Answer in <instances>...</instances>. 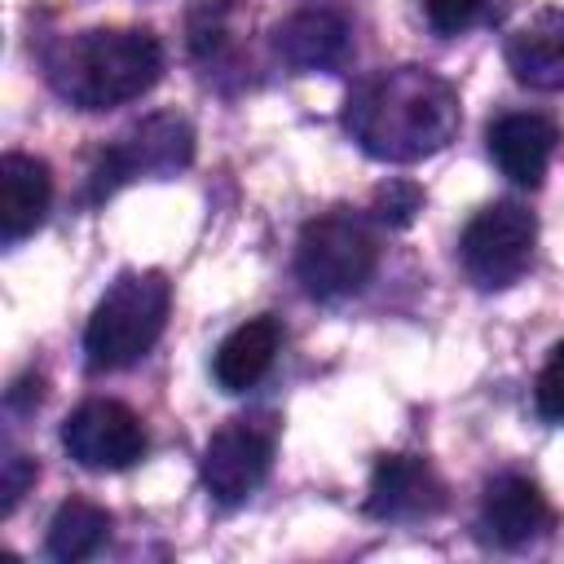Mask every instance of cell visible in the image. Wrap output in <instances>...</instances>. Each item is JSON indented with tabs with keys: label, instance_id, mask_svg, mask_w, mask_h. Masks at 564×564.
<instances>
[{
	"label": "cell",
	"instance_id": "cell-1",
	"mask_svg": "<svg viewBox=\"0 0 564 564\" xmlns=\"http://www.w3.org/2000/svg\"><path fill=\"white\" fill-rule=\"evenodd\" d=\"M463 110L449 79L427 66H388L352 84L344 101L348 137L379 163H419L458 137Z\"/></svg>",
	"mask_w": 564,
	"mask_h": 564
},
{
	"label": "cell",
	"instance_id": "cell-2",
	"mask_svg": "<svg viewBox=\"0 0 564 564\" xmlns=\"http://www.w3.org/2000/svg\"><path fill=\"white\" fill-rule=\"evenodd\" d=\"M163 75V48L141 26H93L62 35L44 53L48 88L75 110H110L150 93Z\"/></svg>",
	"mask_w": 564,
	"mask_h": 564
},
{
	"label": "cell",
	"instance_id": "cell-3",
	"mask_svg": "<svg viewBox=\"0 0 564 564\" xmlns=\"http://www.w3.org/2000/svg\"><path fill=\"white\" fill-rule=\"evenodd\" d=\"M172 308V286L159 269L119 273L97 300L84 326V366L93 375L137 366L163 335Z\"/></svg>",
	"mask_w": 564,
	"mask_h": 564
},
{
	"label": "cell",
	"instance_id": "cell-4",
	"mask_svg": "<svg viewBox=\"0 0 564 564\" xmlns=\"http://www.w3.org/2000/svg\"><path fill=\"white\" fill-rule=\"evenodd\" d=\"M379 264V242L366 225V216L352 212H326L300 229L295 242V278L313 300H344L357 295Z\"/></svg>",
	"mask_w": 564,
	"mask_h": 564
},
{
	"label": "cell",
	"instance_id": "cell-5",
	"mask_svg": "<svg viewBox=\"0 0 564 564\" xmlns=\"http://www.w3.org/2000/svg\"><path fill=\"white\" fill-rule=\"evenodd\" d=\"M194 159V128L189 119L159 110L137 119L128 132L115 137V145L101 150L97 167L88 172V203H106L128 181H167L185 172Z\"/></svg>",
	"mask_w": 564,
	"mask_h": 564
},
{
	"label": "cell",
	"instance_id": "cell-6",
	"mask_svg": "<svg viewBox=\"0 0 564 564\" xmlns=\"http://www.w3.org/2000/svg\"><path fill=\"white\" fill-rule=\"evenodd\" d=\"M533 242H538L533 212L511 198H498L467 220V229L458 238V260L480 291H502V286L520 282V273L529 269Z\"/></svg>",
	"mask_w": 564,
	"mask_h": 564
},
{
	"label": "cell",
	"instance_id": "cell-7",
	"mask_svg": "<svg viewBox=\"0 0 564 564\" xmlns=\"http://www.w3.org/2000/svg\"><path fill=\"white\" fill-rule=\"evenodd\" d=\"M273 449H278V419L273 414H242L229 419L203 449V489L220 502V507H238L247 502L269 467H273Z\"/></svg>",
	"mask_w": 564,
	"mask_h": 564
},
{
	"label": "cell",
	"instance_id": "cell-8",
	"mask_svg": "<svg viewBox=\"0 0 564 564\" xmlns=\"http://www.w3.org/2000/svg\"><path fill=\"white\" fill-rule=\"evenodd\" d=\"M62 445L66 454L88 467V471H123L137 458H145V427L141 419L110 397L84 401L66 423H62Z\"/></svg>",
	"mask_w": 564,
	"mask_h": 564
},
{
	"label": "cell",
	"instance_id": "cell-9",
	"mask_svg": "<svg viewBox=\"0 0 564 564\" xmlns=\"http://www.w3.org/2000/svg\"><path fill=\"white\" fill-rule=\"evenodd\" d=\"M273 48L295 70H339L352 57V22L335 4H308L278 22Z\"/></svg>",
	"mask_w": 564,
	"mask_h": 564
},
{
	"label": "cell",
	"instance_id": "cell-10",
	"mask_svg": "<svg viewBox=\"0 0 564 564\" xmlns=\"http://www.w3.org/2000/svg\"><path fill=\"white\" fill-rule=\"evenodd\" d=\"M445 485L419 454H383L370 471L366 516L375 520H423L441 511Z\"/></svg>",
	"mask_w": 564,
	"mask_h": 564
},
{
	"label": "cell",
	"instance_id": "cell-11",
	"mask_svg": "<svg viewBox=\"0 0 564 564\" xmlns=\"http://www.w3.org/2000/svg\"><path fill=\"white\" fill-rule=\"evenodd\" d=\"M546 529H551V507H546V494L529 476L502 471V476H494L485 485V498H480V533L494 546L516 551V546L538 542Z\"/></svg>",
	"mask_w": 564,
	"mask_h": 564
},
{
	"label": "cell",
	"instance_id": "cell-12",
	"mask_svg": "<svg viewBox=\"0 0 564 564\" xmlns=\"http://www.w3.org/2000/svg\"><path fill=\"white\" fill-rule=\"evenodd\" d=\"M555 145H560V128L546 115L516 110L489 123V159L511 185H524V189L542 185Z\"/></svg>",
	"mask_w": 564,
	"mask_h": 564
},
{
	"label": "cell",
	"instance_id": "cell-13",
	"mask_svg": "<svg viewBox=\"0 0 564 564\" xmlns=\"http://www.w3.org/2000/svg\"><path fill=\"white\" fill-rule=\"evenodd\" d=\"M53 203V172L44 159L9 150L0 159V242L18 247L26 234L44 225V212Z\"/></svg>",
	"mask_w": 564,
	"mask_h": 564
},
{
	"label": "cell",
	"instance_id": "cell-14",
	"mask_svg": "<svg viewBox=\"0 0 564 564\" xmlns=\"http://www.w3.org/2000/svg\"><path fill=\"white\" fill-rule=\"evenodd\" d=\"M507 66L520 84L560 93L564 88V9H546L529 18L507 40Z\"/></svg>",
	"mask_w": 564,
	"mask_h": 564
},
{
	"label": "cell",
	"instance_id": "cell-15",
	"mask_svg": "<svg viewBox=\"0 0 564 564\" xmlns=\"http://www.w3.org/2000/svg\"><path fill=\"white\" fill-rule=\"evenodd\" d=\"M278 339H282V330H278L273 317H251V322L234 326V330L220 339L216 357H212L216 383H220L225 392H247V388H256V383L269 375V366H273Z\"/></svg>",
	"mask_w": 564,
	"mask_h": 564
},
{
	"label": "cell",
	"instance_id": "cell-16",
	"mask_svg": "<svg viewBox=\"0 0 564 564\" xmlns=\"http://www.w3.org/2000/svg\"><path fill=\"white\" fill-rule=\"evenodd\" d=\"M110 538V511L88 502V498H70L53 511L48 533H44V551L57 564H79L88 560L101 542Z\"/></svg>",
	"mask_w": 564,
	"mask_h": 564
},
{
	"label": "cell",
	"instance_id": "cell-17",
	"mask_svg": "<svg viewBox=\"0 0 564 564\" xmlns=\"http://www.w3.org/2000/svg\"><path fill=\"white\" fill-rule=\"evenodd\" d=\"M229 13H234L229 0L194 4V13H189V53H194V62L216 66L225 57V48H229Z\"/></svg>",
	"mask_w": 564,
	"mask_h": 564
},
{
	"label": "cell",
	"instance_id": "cell-18",
	"mask_svg": "<svg viewBox=\"0 0 564 564\" xmlns=\"http://www.w3.org/2000/svg\"><path fill=\"white\" fill-rule=\"evenodd\" d=\"M423 212V189L414 181H383L370 198V216L388 229H405Z\"/></svg>",
	"mask_w": 564,
	"mask_h": 564
},
{
	"label": "cell",
	"instance_id": "cell-19",
	"mask_svg": "<svg viewBox=\"0 0 564 564\" xmlns=\"http://www.w3.org/2000/svg\"><path fill=\"white\" fill-rule=\"evenodd\" d=\"M533 410L546 419V423H560L564 427V339L551 348L542 375H538V388H533Z\"/></svg>",
	"mask_w": 564,
	"mask_h": 564
},
{
	"label": "cell",
	"instance_id": "cell-20",
	"mask_svg": "<svg viewBox=\"0 0 564 564\" xmlns=\"http://www.w3.org/2000/svg\"><path fill=\"white\" fill-rule=\"evenodd\" d=\"M31 480H35V463L22 449L4 445V458H0V516H9L18 507V498L31 489Z\"/></svg>",
	"mask_w": 564,
	"mask_h": 564
},
{
	"label": "cell",
	"instance_id": "cell-21",
	"mask_svg": "<svg viewBox=\"0 0 564 564\" xmlns=\"http://www.w3.org/2000/svg\"><path fill=\"white\" fill-rule=\"evenodd\" d=\"M485 0H423V13L436 35H458L480 18Z\"/></svg>",
	"mask_w": 564,
	"mask_h": 564
},
{
	"label": "cell",
	"instance_id": "cell-22",
	"mask_svg": "<svg viewBox=\"0 0 564 564\" xmlns=\"http://www.w3.org/2000/svg\"><path fill=\"white\" fill-rule=\"evenodd\" d=\"M40 375H22L13 388H9V410H31V405H40Z\"/></svg>",
	"mask_w": 564,
	"mask_h": 564
}]
</instances>
